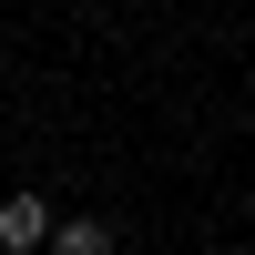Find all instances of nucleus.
Instances as JSON below:
<instances>
[{"label":"nucleus","mask_w":255,"mask_h":255,"mask_svg":"<svg viewBox=\"0 0 255 255\" xmlns=\"http://www.w3.org/2000/svg\"><path fill=\"white\" fill-rule=\"evenodd\" d=\"M41 245H51V204H41V194H10V204H0V255H41Z\"/></svg>","instance_id":"obj_1"},{"label":"nucleus","mask_w":255,"mask_h":255,"mask_svg":"<svg viewBox=\"0 0 255 255\" xmlns=\"http://www.w3.org/2000/svg\"><path fill=\"white\" fill-rule=\"evenodd\" d=\"M41 255H113V225H92V215H82V225H51Z\"/></svg>","instance_id":"obj_2"}]
</instances>
